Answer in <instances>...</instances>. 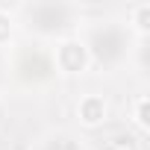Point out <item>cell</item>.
Returning a JSON list of instances; mask_svg holds the SVG:
<instances>
[{"label": "cell", "instance_id": "6da1fadb", "mask_svg": "<svg viewBox=\"0 0 150 150\" xmlns=\"http://www.w3.org/2000/svg\"><path fill=\"white\" fill-rule=\"evenodd\" d=\"M83 15L80 6L62 3V0H41V3H24L18 9V24L41 38V41H62L71 38V33L80 27Z\"/></svg>", "mask_w": 150, "mask_h": 150}, {"label": "cell", "instance_id": "7a4b0ae2", "mask_svg": "<svg viewBox=\"0 0 150 150\" xmlns=\"http://www.w3.org/2000/svg\"><path fill=\"white\" fill-rule=\"evenodd\" d=\"M80 41L88 53L91 68L100 71H118L132 50V33L121 21H94L86 27Z\"/></svg>", "mask_w": 150, "mask_h": 150}, {"label": "cell", "instance_id": "3957f363", "mask_svg": "<svg viewBox=\"0 0 150 150\" xmlns=\"http://www.w3.org/2000/svg\"><path fill=\"white\" fill-rule=\"evenodd\" d=\"M12 74L24 88H41L56 77L53 53L44 50L41 44H24L12 56Z\"/></svg>", "mask_w": 150, "mask_h": 150}, {"label": "cell", "instance_id": "277c9868", "mask_svg": "<svg viewBox=\"0 0 150 150\" xmlns=\"http://www.w3.org/2000/svg\"><path fill=\"white\" fill-rule=\"evenodd\" d=\"M50 53H53L56 74H68V77H74V74H86V71L91 68L88 53H86V47H83L80 35H71V38L56 41V47H53Z\"/></svg>", "mask_w": 150, "mask_h": 150}, {"label": "cell", "instance_id": "5b68a950", "mask_svg": "<svg viewBox=\"0 0 150 150\" xmlns=\"http://www.w3.org/2000/svg\"><path fill=\"white\" fill-rule=\"evenodd\" d=\"M33 150H88V144L74 129H50L33 144Z\"/></svg>", "mask_w": 150, "mask_h": 150}, {"label": "cell", "instance_id": "8992f818", "mask_svg": "<svg viewBox=\"0 0 150 150\" xmlns=\"http://www.w3.org/2000/svg\"><path fill=\"white\" fill-rule=\"evenodd\" d=\"M106 115H109V106H106V100H103L100 94H86V97H80V103H77V118H80L83 127H100V124L106 121Z\"/></svg>", "mask_w": 150, "mask_h": 150}, {"label": "cell", "instance_id": "52a82bcc", "mask_svg": "<svg viewBox=\"0 0 150 150\" xmlns=\"http://www.w3.org/2000/svg\"><path fill=\"white\" fill-rule=\"evenodd\" d=\"M132 35L144 38L150 33V3H135L127 9V24H124Z\"/></svg>", "mask_w": 150, "mask_h": 150}, {"label": "cell", "instance_id": "ba28073f", "mask_svg": "<svg viewBox=\"0 0 150 150\" xmlns=\"http://www.w3.org/2000/svg\"><path fill=\"white\" fill-rule=\"evenodd\" d=\"M147 106H150L147 94H138V100H135V109H132V124H135L141 132H147V127H150V121H147Z\"/></svg>", "mask_w": 150, "mask_h": 150}, {"label": "cell", "instance_id": "9c48e42d", "mask_svg": "<svg viewBox=\"0 0 150 150\" xmlns=\"http://www.w3.org/2000/svg\"><path fill=\"white\" fill-rule=\"evenodd\" d=\"M12 30H15V18L6 12V9H0V50H3L12 38Z\"/></svg>", "mask_w": 150, "mask_h": 150}, {"label": "cell", "instance_id": "30bf717a", "mask_svg": "<svg viewBox=\"0 0 150 150\" xmlns=\"http://www.w3.org/2000/svg\"><path fill=\"white\" fill-rule=\"evenodd\" d=\"M0 121H3V106H0Z\"/></svg>", "mask_w": 150, "mask_h": 150}, {"label": "cell", "instance_id": "8fae6325", "mask_svg": "<svg viewBox=\"0 0 150 150\" xmlns=\"http://www.w3.org/2000/svg\"><path fill=\"white\" fill-rule=\"evenodd\" d=\"M0 62H3V53H0Z\"/></svg>", "mask_w": 150, "mask_h": 150}]
</instances>
